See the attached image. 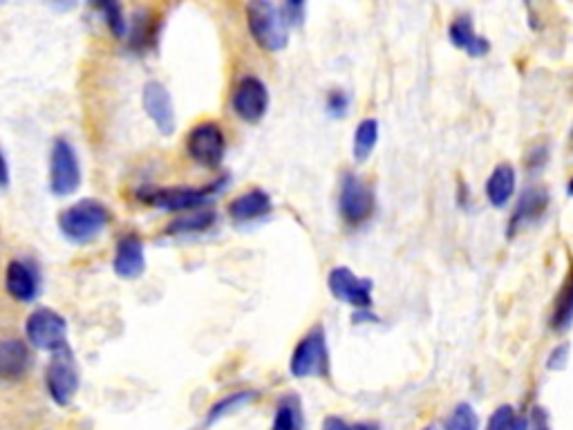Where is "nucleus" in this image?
I'll list each match as a JSON object with an SVG mask.
<instances>
[{
    "mask_svg": "<svg viewBox=\"0 0 573 430\" xmlns=\"http://www.w3.org/2000/svg\"><path fill=\"white\" fill-rule=\"evenodd\" d=\"M289 372L296 379L330 375V348L323 325H314L291 352Z\"/></svg>",
    "mask_w": 573,
    "mask_h": 430,
    "instance_id": "nucleus-1",
    "label": "nucleus"
},
{
    "mask_svg": "<svg viewBox=\"0 0 573 430\" xmlns=\"http://www.w3.org/2000/svg\"><path fill=\"white\" fill-rule=\"evenodd\" d=\"M247 23L253 41H256L260 48H265L267 52H280L287 48L289 32L278 5L267 3V0L251 3L247 7Z\"/></svg>",
    "mask_w": 573,
    "mask_h": 430,
    "instance_id": "nucleus-2",
    "label": "nucleus"
},
{
    "mask_svg": "<svg viewBox=\"0 0 573 430\" xmlns=\"http://www.w3.org/2000/svg\"><path fill=\"white\" fill-rule=\"evenodd\" d=\"M110 222V211L97 200H81L65 209L59 218L63 236L72 242H88L97 238Z\"/></svg>",
    "mask_w": 573,
    "mask_h": 430,
    "instance_id": "nucleus-3",
    "label": "nucleus"
},
{
    "mask_svg": "<svg viewBox=\"0 0 573 430\" xmlns=\"http://www.w3.org/2000/svg\"><path fill=\"white\" fill-rule=\"evenodd\" d=\"M327 287L338 301L354 307L356 312H370L374 305L372 280L356 276L350 267H334L327 276Z\"/></svg>",
    "mask_w": 573,
    "mask_h": 430,
    "instance_id": "nucleus-4",
    "label": "nucleus"
},
{
    "mask_svg": "<svg viewBox=\"0 0 573 430\" xmlns=\"http://www.w3.org/2000/svg\"><path fill=\"white\" fill-rule=\"evenodd\" d=\"M374 211V191L356 173H345L338 189V213L347 224H361Z\"/></svg>",
    "mask_w": 573,
    "mask_h": 430,
    "instance_id": "nucleus-5",
    "label": "nucleus"
},
{
    "mask_svg": "<svg viewBox=\"0 0 573 430\" xmlns=\"http://www.w3.org/2000/svg\"><path fill=\"white\" fill-rule=\"evenodd\" d=\"M186 151L197 164L218 168L227 153V137L215 121H202L186 137Z\"/></svg>",
    "mask_w": 573,
    "mask_h": 430,
    "instance_id": "nucleus-6",
    "label": "nucleus"
},
{
    "mask_svg": "<svg viewBox=\"0 0 573 430\" xmlns=\"http://www.w3.org/2000/svg\"><path fill=\"white\" fill-rule=\"evenodd\" d=\"M81 168L77 153L65 139H56L50 157V191L56 198H65L79 189Z\"/></svg>",
    "mask_w": 573,
    "mask_h": 430,
    "instance_id": "nucleus-7",
    "label": "nucleus"
},
{
    "mask_svg": "<svg viewBox=\"0 0 573 430\" xmlns=\"http://www.w3.org/2000/svg\"><path fill=\"white\" fill-rule=\"evenodd\" d=\"M45 381H48V390L50 397L56 401L59 406H68L74 399L79 390V370L77 363H74L72 350L65 345V348L52 352V361L48 366V375H45Z\"/></svg>",
    "mask_w": 573,
    "mask_h": 430,
    "instance_id": "nucleus-8",
    "label": "nucleus"
},
{
    "mask_svg": "<svg viewBox=\"0 0 573 430\" xmlns=\"http://www.w3.org/2000/svg\"><path fill=\"white\" fill-rule=\"evenodd\" d=\"M25 332L36 350L56 352L68 345V341H65V336H68V323H65L61 314L48 310V307H41V310L30 314Z\"/></svg>",
    "mask_w": 573,
    "mask_h": 430,
    "instance_id": "nucleus-9",
    "label": "nucleus"
},
{
    "mask_svg": "<svg viewBox=\"0 0 573 430\" xmlns=\"http://www.w3.org/2000/svg\"><path fill=\"white\" fill-rule=\"evenodd\" d=\"M231 106L240 119L256 124V121L267 115L269 108V90L265 81L251 77V74L249 77H242L231 95Z\"/></svg>",
    "mask_w": 573,
    "mask_h": 430,
    "instance_id": "nucleus-10",
    "label": "nucleus"
},
{
    "mask_svg": "<svg viewBox=\"0 0 573 430\" xmlns=\"http://www.w3.org/2000/svg\"><path fill=\"white\" fill-rule=\"evenodd\" d=\"M222 184L224 180L213 186H204V189H189V186H182V189H162V191L144 193L142 200L164 211H193V209H200L213 193H218Z\"/></svg>",
    "mask_w": 573,
    "mask_h": 430,
    "instance_id": "nucleus-11",
    "label": "nucleus"
},
{
    "mask_svg": "<svg viewBox=\"0 0 573 430\" xmlns=\"http://www.w3.org/2000/svg\"><path fill=\"white\" fill-rule=\"evenodd\" d=\"M144 110L146 115L155 121L157 130L162 135H173L175 130V108H173V99L171 92H168L162 83L150 81L144 86Z\"/></svg>",
    "mask_w": 573,
    "mask_h": 430,
    "instance_id": "nucleus-12",
    "label": "nucleus"
},
{
    "mask_svg": "<svg viewBox=\"0 0 573 430\" xmlns=\"http://www.w3.org/2000/svg\"><path fill=\"white\" fill-rule=\"evenodd\" d=\"M551 195L544 186H529L518 200V207L513 211V218L509 222V236H515L520 229L531 227L533 222H538L549 209Z\"/></svg>",
    "mask_w": 573,
    "mask_h": 430,
    "instance_id": "nucleus-13",
    "label": "nucleus"
},
{
    "mask_svg": "<svg viewBox=\"0 0 573 430\" xmlns=\"http://www.w3.org/2000/svg\"><path fill=\"white\" fill-rule=\"evenodd\" d=\"M115 274L119 278H137L144 274L146 269V256H144V242L135 233H130V236L121 238L119 245H117V254H115Z\"/></svg>",
    "mask_w": 573,
    "mask_h": 430,
    "instance_id": "nucleus-14",
    "label": "nucleus"
},
{
    "mask_svg": "<svg viewBox=\"0 0 573 430\" xmlns=\"http://www.w3.org/2000/svg\"><path fill=\"white\" fill-rule=\"evenodd\" d=\"M30 350L21 339L0 341V381H16L30 370Z\"/></svg>",
    "mask_w": 573,
    "mask_h": 430,
    "instance_id": "nucleus-15",
    "label": "nucleus"
},
{
    "mask_svg": "<svg viewBox=\"0 0 573 430\" xmlns=\"http://www.w3.org/2000/svg\"><path fill=\"white\" fill-rule=\"evenodd\" d=\"M448 36L455 48L466 50L471 56H484L491 50V43H488L482 34L475 32L473 21L468 14L455 16V21L448 27Z\"/></svg>",
    "mask_w": 573,
    "mask_h": 430,
    "instance_id": "nucleus-16",
    "label": "nucleus"
},
{
    "mask_svg": "<svg viewBox=\"0 0 573 430\" xmlns=\"http://www.w3.org/2000/svg\"><path fill=\"white\" fill-rule=\"evenodd\" d=\"M5 287L9 296L23 303H32L36 294H39V280H36L32 267H27L21 260H14V263L7 265Z\"/></svg>",
    "mask_w": 573,
    "mask_h": 430,
    "instance_id": "nucleus-17",
    "label": "nucleus"
},
{
    "mask_svg": "<svg viewBox=\"0 0 573 430\" xmlns=\"http://www.w3.org/2000/svg\"><path fill=\"white\" fill-rule=\"evenodd\" d=\"M267 213H271V198H269V193L262 189L244 191L229 204V215L236 222L260 220V218H265Z\"/></svg>",
    "mask_w": 573,
    "mask_h": 430,
    "instance_id": "nucleus-18",
    "label": "nucleus"
},
{
    "mask_svg": "<svg viewBox=\"0 0 573 430\" xmlns=\"http://www.w3.org/2000/svg\"><path fill=\"white\" fill-rule=\"evenodd\" d=\"M515 184H518V173H515V168L511 164H497L486 180L488 202L497 209L506 207L515 193Z\"/></svg>",
    "mask_w": 573,
    "mask_h": 430,
    "instance_id": "nucleus-19",
    "label": "nucleus"
},
{
    "mask_svg": "<svg viewBox=\"0 0 573 430\" xmlns=\"http://www.w3.org/2000/svg\"><path fill=\"white\" fill-rule=\"evenodd\" d=\"M573 323V267L569 269V276L562 280V287L553 301V314H551V325L553 330L565 332L569 330Z\"/></svg>",
    "mask_w": 573,
    "mask_h": 430,
    "instance_id": "nucleus-20",
    "label": "nucleus"
},
{
    "mask_svg": "<svg viewBox=\"0 0 573 430\" xmlns=\"http://www.w3.org/2000/svg\"><path fill=\"white\" fill-rule=\"evenodd\" d=\"M379 142V121L377 119H363L359 126H356L354 133V160L356 162H368L370 155L374 153Z\"/></svg>",
    "mask_w": 573,
    "mask_h": 430,
    "instance_id": "nucleus-21",
    "label": "nucleus"
},
{
    "mask_svg": "<svg viewBox=\"0 0 573 430\" xmlns=\"http://www.w3.org/2000/svg\"><path fill=\"white\" fill-rule=\"evenodd\" d=\"M271 430H303V408L294 395L280 399Z\"/></svg>",
    "mask_w": 573,
    "mask_h": 430,
    "instance_id": "nucleus-22",
    "label": "nucleus"
},
{
    "mask_svg": "<svg viewBox=\"0 0 573 430\" xmlns=\"http://www.w3.org/2000/svg\"><path fill=\"white\" fill-rule=\"evenodd\" d=\"M215 222V213L213 211H195V213H186L175 218L171 224H168L166 233L171 236H180V233H202L206 229H211Z\"/></svg>",
    "mask_w": 573,
    "mask_h": 430,
    "instance_id": "nucleus-23",
    "label": "nucleus"
},
{
    "mask_svg": "<svg viewBox=\"0 0 573 430\" xmlns=\"http://www.w3.org/2000/svg\"><path fill=\"white\" fill-rule=\"evenodd\" d=\"M253 397H256V392H251V390L231 392V395H227L224 399H220L218 404H215V406L209 410V419H206V422H209V424L218 422L220 417L231 415L233 410H238V408H242V406H247Z\"/></svg>",
    "mask_w": 573,
    "mask_h": 430,
    "instance_id": "nucleus-24",
    "label": "nucleus"
},
{
    "mask_svg": "<svg viewBox=\"0 0 573 430\" xmlns=\"http://www.w3.org/2000/svg\"><path fill=\"white\" fill-rule=\"evenodd\" d=\"M477 413L471 404H459L455 406L453 413L446 419L444 430H477Z\"/></svg>",
    "mask_w": 573,
    "mask_h": 430,
    "instance_id": "nucleus-25",
    "label": "nucleus"
},
{
    "mask_svg": "<svg viewBox=\"0 0 573 430\" xmlns=\"http://www.w3.org/2000/svg\"><path fill=\"white\" fill-rule=\"evenodd\" d=\"M99 9L106 16V23L112 30V34L117 36V39H124L126 36V18L121 14V7L119 5H99Z\"/></svg>",
    "mask_w": 573,
    "mask_h": 430,
    "instance_id": "nucleus-26",
    "label": "nucleus"
},
{
    "mask_svg": "<svg viewBox=\"0 0 573 430\" xmlns=\"http://www.w3.org/2000/svg\"><path fill=\"white\" fill-rule=\"evenodd\" d=\"M325 108L332 117H345L347 108H350V95H347V92L341 88L330 90L327 92V99H325Z\"/></svg>",
    "mask_w": 573,
    "mask_h": 430,
    "instance_id": "nucleus-27",
    "label": "nucleus"
},
{
    "mask_svg": "<svg viewBox=\"0 0 573 430\" xmlns=\"http://www.w3.org/2000/svg\"><path fill=\"white\" fill-rule=\"evenodd\" d=\"M515 419V408L513 406H500L488 419L486 430H511V424Z\"/></svg>",
    "mask_w": 573,
    "mask_h": 430,
    "instance_id": "nucleus-28",
    "label": "nucleus"
},
{
    "mask_svg": "<svg viewBox=\"0 0 573 430\" xmlns=\"http://www.w3.org/2000/svg\"><path fill=\"white\" fill-rule=\"evenodd\" d=\"M280 14H283L287 27H298L305 23V3H300V0H291V3L280 5Z\"/></svg>",
    "mask_w": 573,
    "mask_h": 430,
    "instance_id": "nucleus-29",
    "label": "nucleus"
},
{
    "mask_svg": "<svg viewBox=\"0 0 573 430\" xmlns=\"http://www.w3.org/2000/svg\"><path fill=\"white\" fill-rule=\"evenodd\" d=\"M323 430H381V428L379 424H372V422L347 424L341 417H327L323 422Z\"/></svg>",
    "mask_w": 573,
    "mask_h": 430,
    "instance_id": "nucleus-30",
    "label": "nucleus"
},
{
    "mask_svg": "<svg viewBox=\"0 0 573 430\" xmlns=\"http://www.w3.org/2000/svg\"><path fill=\"white\" fill-rule=\"evenodd\" d=\"M569 352H571V345L569 343H560L556 348L551 350L549 359H547V368L549 370H565L567 366V359H569Z\"/></svg>",
    "mask_w": 573,
    "mask_h": 430,
    "instance_id": "nucleus-31",
    "label": "nucleus"
},
{
    "mask_svg": "<svg viewBox=\"0 0 573 430\" xmlns=\"http://www.w3.org/2000/svg\"><path fill=\"white\" fill-rule=\"evenodd\" d=\"M526 424H529V430H551L549 410H544L542 406H535L531 410V415L526 417Z\"/></svg>",
    "mask_w": 573,
    "mask_h": 430,
    "instance_id": "nucleus-32",
    "label": "nucleus"
},
{
    "mask_svg": "<svg viewBox=\"0 0 573 430\" xmlns=\"http://www.w3.org/2000/svg\"><path fill=\"white\" fill-rule=\"evenodd\" d=\"M9 186V166L3 151H0V189H7Z\"/></svg>",
    "mask_w": 573,
    "mask_h": 430,
    "instance_id": "nucleus-33",
    "label": "nucleus"
},
{
    "mask_svg": "<svg viewBox=\"0 0 573 430\" xmlns=\"http://www.w3.org/2000/svg\"><path fill=\"white\" fill-rule=\"evenodd\" d=\"M511 430H529V424H526V417L515 415L513 424H511Z\"/></svg>",
    "mask_w": 573,
    "mask_h": 430,
    "instance_id": "nucleus-34",
    "label": "nucleus"
},
{
    "mask_svg": "<svg viewBox=\"0 0 573 430\" xmlns=\"http://www.w3.org/2000/svg\"><path fill=\"white\" fill-rule=\"evenodd\" d=\"M569 191L573 193V177H571V182H569Z\"/></svg>",
    "mask_w": 573,
    "mask_h": 430,
    "instance_id": "nucleus-35",
    "label": "nucleus"
},
{
    "mask_svg": "<svg viewBox=\"0 0 573 430\" xmlns=\"http://www.w3.org/2000/svg\"><path fill=\"white\" fill-rule=\"evenodd\" d=\"M571 144H573V130H571Z\"/></svg>",
    "mask_w": 573,
    "mask_h": 430,
    "instance_id": "nucleus-36",
    "label": "nucleus"
}]
</instances>
